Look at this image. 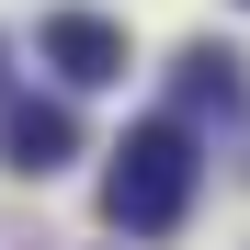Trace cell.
<instances>
[{
  "label": "cell",
  "mask_w": 250,
  "mask_h": 250,
  "mask_svg": "<svg viewBox=\"0 0 250 250\" xmlns=\"http://www.w3.org/2000/svg\"><path fill=\"white\" fill-rule=\"evenodd\" d=\"M193 182H205L193 125L148 114V125H125V148H114V171H103V216H114L125 239H171V228L193 216Z\"/></svg>",
  "instance_id": "cell-1"
},
{
  "label": "cell",
  "mask_w": 250,
  "mask_h": 250,
  "mask_svg": "<svg viewBox=\"0 0 250 250\" xmlns=\"http://www.w3.org/2000/svg\"><path fill=\"white\" fill-rule=\"evenodd\" d=\"M34 46H46V68L68 80V91L125 80V23H103V12H46V23H34Z\"/></svg>",
  "instance_id": "cell-3"
},
{
  "label": "cell",
  "mask_w": 250,
  "mask_h": 250,
  "mask_svg": "<svg viewBox=\"0 0 250 250\" xmlns=\"http://www.w3.org/2000/svg\"><path fill=\"white\" fill-rule=\"evenodd\" d=\"M0 159H12L23 182L68 171V159H80V114H68L57 91H23V103H0Z\"/></svg>",
  "instance_id": "cell-2"
},
{
  "label": "cell",
  "mask_w": 250,
  "mask_h": 250,
  "mask_svg": "<svg viewBox=\"0 0 250 250\" xmlns=\"http://www.w3.org/2000/svg\"><path fill=\"white\" fill-rule=\"evenodd\" d=\"M239 91H250V80H239L228 46H182V103H216V114H228Z\"/></svg>",
  "instance_id": "cell-4"
}]
</instances>
